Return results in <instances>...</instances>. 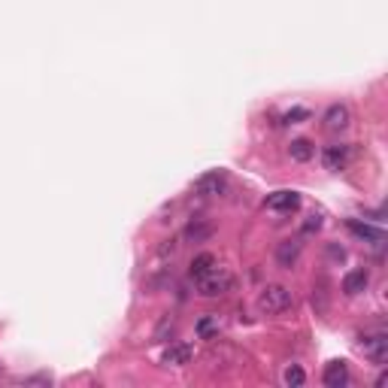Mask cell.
Here are the masks:
<instances>
[{"mask_svg": "<svg viewBox=\"0 0 388 388\" xmlns=\"http://www.w3.org/2000/svg\"><path fill=\"white\" fill-rule=\"evenodd\" d=\"M292 307H294L292 288H285V285H267V288H261L258 309L264 315H282V313H288Z\"/></svg>", "mask_w": 388, "mask_h": 388, "instance_id": "6da1fadb", "label": "cell"}, {"mask_svg": "<svg viewBox=\"0 0 388 388\" xmlns=\"http://www.w3.org/2000/svg\"><path fill=\"white\" fill-rule=\"evenodd\" d=\"M194 282H197V294H201V298H222V294H228L231 288H234V276H231L228 270H218V267Z\"/></svg>", "mask_w": 388, "mask_h": 388, "instance_id": "7a4b0ae2", "label": "cell"}, {"mask_svg": "<svg viewBox=\"0 0 388 388\" xmlns=\"http://www.w3.org/2000/svg\"><path fill=\"white\" fill-rule=\"evenodd\" d=\"M228 192V173L224 170H209L201 179H194V194L197 197H218Z\"/></svg>", "mask_w": 388, "mask_h": 388, "instance_id": "3957f363", "label": "cell"}, {"mask_svg": "<svg viewBox=\"0 0 388 388\" xmlns=\"http://www.w3.org/2000/svg\"><path fill=\"white\" fill-rule=\"evenodd\" d=\"M349 158H352V152H349V146H343V143L324 146V152H322V164H324V170H334V173L346 170V167H349Z\"/></svg>", "mask_w": 388, "mask_h": 388, "instance_id": "277c9868", "label": "cell"}, {"mask_svg": "<svg viewBox=\"0 0 388 388\" xmlns=\"http://www.w3.org/2000/svg\"><path fill=\"white\" fill-rule=\"evenodd\" d=\"M361 349H364V358H370L373 364H383L388 358V334H367L361 340Z\"/></svg>", "mask_w": 388, "mask_h": 388, "instance_id": "5b68a950", "label": "cell"}, {"mask_svg": "<svg viewBox=\"0 0 388 388\" xmlns=\"http://www.w3.org/2000/svg\"><path fill=\"white\" fill-rule=\"evenodd\" d=\"M194 361V349L188 343H170L164 349V355H161V364L167 367H185Z\"/></svg>", "mask_w": 388, "mask_h": 388, "instance_id": "8992f818", "label": "cell"}, {"mask_svg": "<svg viewBox=\"0 0 388 388\" xmlns=\"http://www.w3.org/2000/svg\"><path fill=\"white\" fill-rule=\"evenodd\" d=\"M264 207L273 209V213H292V209L300 207V194L298 192H288V188H285V192H273L264 201Z\"/></svg>", "mask_w": 388, "mask_h": 388, "instance_id": "52a82bcc", "label": "cell"}, {"mask_svg": "<svg viewBox=\"0 0 388 388\" xmlns=\"http://www.w3.org/2000/svg\"><path fill=\"white\" fill-rule=\"evenodd\" d=\"M322 379H324V385L328 388H346L349 385V364L346 361H331L328 367H324Z\"/></svg>", "mask_w": 388, "mask_h": 388, "instance_id": "ba28073f", "label": "cell"}, {"mask_svg": "<svg viewBox=\"0 0 388 388\" xmlns=\"http://www.w3.org/2000/svg\"><path fill=\"white\" fill-rule=\"evenodd\" d=\"M349 122H352V112L343 103H334V107H328V112H324V128L328 131H346Z\"/></svg>", "mask_w": 388, "mask_h": 388, "instance_id": "9c48e42d", "label": "cell"}, {"mask_svg": "<svg viewBox=\"0 0 388 388\" xmlns=\"http://www.w3.org/2000/svg\"><path fill=\"white\" fill-rule=\"evenodd\" d=\"M298 258H300V243H298V240H282V243L276 246V261H279V267L292 270V267L298 264Z\"/></svg>", "mask_w": 388, "mask_h": 388, "instance_id": "30bf717a", "label": "cell"}, {"mask_svg": "<svg viewBox=\"0 0 388 388\" xmlns=\"http://www.w3.org/2000/svg\"><path fill=\"white\" fill-rule=\"evenodd\" d=\"M349 231H352L355 237L367 240V243H373V246H383V243H385V231H383V228H370V224H361L358 218H349Z\"/></svg>", "mask_w": 388, "mask_h": 388, "instance_id": "8fae6325", "label": "cell"}, {"mask_svg": "<svg viewBox=\"0 0 388 388\" xmlns=\"http://www.w3.org/2000/svg\"><path fill=\"white\" fill-rule=\"evenodd\" d=\"M367 282H370V273L367 270H349L343 276V292L349 294V298H355V294H361L367 288Z\"/></svg>", "mask_w": 388, "mask_h": 388, "instance_id": "7c38bea8", "label": "cell"}, {"mask_svg": "<svg viewBox=\"0 0 388 388\" xmlns=\"http://www.w3.org/2000/svg\"><path fill=\"white\" fill-rule=\"evenodd\" d=\"M218 331H222V324H218L216 315H201V319L194 322V334L201 337V340H216Z\"/></svg>", "mask_w": 388, "mask_h": 388, "instance_id": "4fadbf2b", "label": "cell"}, {"mask_svg": "<svg viewBox=\"0 0 388 388\" xmlns=\"http://www.w3.org/2000/svg\"><path fill=\"white\" fill-rule=\"evenodd\" d=\"M288 155H292V161H298V164H307V161H313L315 146L309 143V140H292V146H288Z\"/></svg>", "mask_w": 388, "mask_h": 388, "instance_id": "5bb4252c", "label": "cell"}, {"mask_svg": "<svg viewBox=\"0 0 388 388\" xmlns=\"http://www.w3.org/2000/svg\"><path fill=\"white\" fill-rule=\"evenodd\" d=\"M216 258L209 255V252H203V255H197L194 261H192V267H188V273H192V279H201V276H207L209 270H216Z\"/></svg>", "mask_w": 388, "mask_h": 388, "instance_id": "9a60e30c", "label": "cell"}, {"mask_svg": "<svg viewBox=\"0 0 388 388\" xmlns=\"http://www.w3.org/2000/svg\"><path fill=\"white\" fill-rule=\"evenodd\" d=\"M209 234H213V228H209L207 222H192L185 228V240H194V243H197V240H207Z\"/></svg>", "mask_w": 388, "mask_h": 388, "instance_id": "2e32d148", "label": "cell"}, {"mask_svg": "<svg viewBox=\"0 0 388 388\" xmlns=\"http://www.w3.org/2000/svg\"><path fill=\"white\" fill-rule=\"evenodd\" d=\"M303 383H307V373H303V367H300V364H292V367L285 370V385L300 388Z\"/></svg>", "mask_w": 388, "mask_h": 388, "instance_id": "e0dca14e", "label": "cell"}, {"mask_svg": "<svg viewBox=\"0 0 388 388\" xmlns=\"http://www.w3.org/2000/svg\"><path fill=\"white\" fill-rule=\"evenodd\" d=\"M300 118H309V109H292V112H285V116H282V122L294 125V122H300Z\"/></svg>", "mask_w": 388, "mask_h": 388, "instance_id": "ac0fdd59", "label": "cell"}, {"mask_svg": "<svg viewBox=\"0 0 388 388\" xmlns=\"http://www.w3.org/2000/svg\"><path fill=\"white\" fill-rule=\"evenodd\" d=\"M319 228H322V216L319 213H313L307 222H303V234H313V231H319Z\"/></svg>", "mask_w": 388, "mask_h": 388, "instance_id": "d6986e66", "label": "cell"}]
</instances>
